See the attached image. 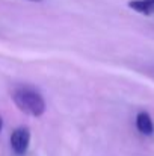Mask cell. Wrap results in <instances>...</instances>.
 I'll return each mask as SVG.
<instances>
[{"label":"cell","instance_id":"obj_1","mask_svg":"<svg viewBox=\"0 0 154 156\" xmlns=\"http://www.w3.org/2000/svg\"><path fill=\"white\" fill-rule=\"evenodd\" d=\"M12 102L21 112L32 117H41L46 112V100L43 94L33 87L21 85V87L14 88Z\"/></svg>","mask_w":154,"mask_h":156},{"label":"cell","instance_id":"obj_2","mask_svg":"<svg viewBox=\"0 0 154 156\" xmlns=\"http://www.w3.org/2000/svg\"><path fill=\"white\" fill-rule=\"evenodd\" d=\"M11 149L17 156L26 155L30 144V130L27 127H17L11 133Z\"/></svg>","mask_w":154,"mask_h":156},{"label":"cell","instance_id":"obj_3","mask_svg":"<svg viewBox=\"0 0 154 156\" xmlns=\"http://www.w3.org/2000/svg\"><path fill=\"white\" fill-rule=\"evenodd\" d=\"M136 127L138 130L145 135V136H151L154 133V123H153V118L148 112L142 111L136 115Z\"/></svg>","mask_w":154,"mask_h":156},{"label":"cell","instance_id":"obj_4","mask_svg":"<svg viewBox=\"0 0 154 156\" xmlns=\"http://www.w3.org/2000/svg\"><path fill=\"white\" fill-rule=\"evenodd\" d=\"M128 8L135 12L142 15H153L154 14V0H130Z\"/></svg>","mask_w":154,"mask_h":156},{"label":"cell","instance_id":"obj_5","mask_svg":"<svg viewBox=\"0 0 154 156\" xmlns=\"http://www.w3.org/2000/svg\"><path fill=\"white\" fill-rule=\"evenodd\" d=\"M2 129H3V118L0 117V132H2Z\"/></svg>","mask_w":154,"mask_h":156},{"label":"cell","instance_id":"obj_6","mask_svg":"<svg viewBox=\"0 0 154 156\" xmlns=\"http://www.w3.org/2000/svg\"><path fill=\"white\" fill-rule=\"evenodd\" d=\"M30 2H41V0H30Z\"/></svg>","mask_w":154,"mask_h":156},{"label":"cell","instance_id":"obj_7","mask_svg":"<svg viewBox=\"0 0 154 156\" xmlns=\"http://www.w3.org/2000/svg\"><path fill=\"white\" fill-rule=\"evenodd\" d=\"M153 73H154V68H153Z\"/></svg>","mask_w":154,"mask_h":156}]
</instances>
